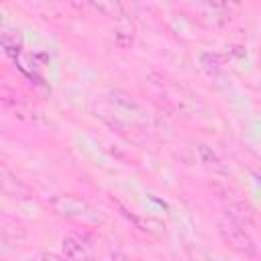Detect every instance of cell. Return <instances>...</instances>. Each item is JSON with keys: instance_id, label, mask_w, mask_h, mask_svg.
<instances>
[{"instance_id": "cell-1", "label": "cell", "mask_w": 261, "mask_h": 261, "mask_svg": "<svg viewBox=\"0 0 261 261\" xmlns=\"http://www.w3.org/2000/svg\"><path fill=\"white\" fill-rule=\"evenodd\" d=\"M51 208L59 216L69 218L84 226H100L106 220L98 208L90 206L88 202H84L75 196H55V198H51Z\"/></svg>"}, {"instance_id": "cell-2", "label": "cell", "mask_w": 261, "mask_h": 261, "mask_svg": "<svg viewBox=\"0 0 261 261\" xmlns=\"http://www.w3.org/2000/svg\"><path fill=\"white\" fill-rule=\"evenodd\" d=\"M218 232L222 237V241L237 253L245 255V257H255L257 255V245L251 237L249 230L241 228L239 224L230 222L228 218H220L218 220Z\"/></svg>"}, {"instance_id": "cell-3", "label": "cell", "mask_w": 261, "mask_h": 261, "mask_svg": "<svg viewBox=\"0 0 261 261\" xmlns=\"http://www.w3.org/2000/svg\"><path fill=\"white\" fill-rule=\"evenodd\" d=\"M0 194H4L10 200H18V202H27L33 198L31 188L4 161H0Z\"/></svg>"}, {"instance_id": "cell-4", "label": "cell", "mask_w": 261, "mask_h": 261, "mask_svg": "<svg viewBox=\"0 0 261 261\" xmlns=\"http://www.w3.org/2000/svg\"><path fill=\"white\" fill-rule=\"evenodd\" d=\"M61 253H63V261H92L94 257L92 245L88 243V239L75 232H69L63 237Z\"/></svg>"}, {"instance_id": "cell-5", "label": "cell", "mask_w": 261, "mask_h": 261, "mask_svg": "<svg viewBox=\"0 0 261 261\" xmlns=\"http://www.w3.org/2000/svg\"><path fill=\"white\" fill-rule=\"evenodd\" d=\"M224 218H228L230 222L239 224V226L245 228V230L255 228V224H257L255 210H253V206L247 204V202H230V204L226 206Z\"/></svg>"}, {"instance_id": "cell-6", "label": "cell", "mask_w": 261, "mask_h": 261, "mask_svg": "<svg viewBox=\"0 0 261 261\" xmlns=\"http://www.w3.org/2000/svg\"><path fill=\"white\" fill-rule=\"evenodd\" d=\"M92 8L100 10L104 16H112V18H118V20L124 16V8L118 2H98V4H92Z\"/></svg>"}, {"instance_id": "cell-7", "label": "cell", "mask_w": 261, "mask_h": 261, "mask_svg": "<svg viewBox=\"0 0 261 261\" xmlns=\"http://www.w3.org/2000/svg\"><path fill=\"white\" fill-rule=\"evenodd\" d=\"M0 41L10 55H14V49H16V53H20V49H22V39H20L18 31H6Z\"/></svg>"}, {"instance_id": "cell-8", "label": "cell", "mask_w": 261, "mask_h": 261, "mask_svg": "<svg viewBox=\"0 0 261 261\" xmlns=\"http://www.w3.org/2000/svg\"><path fill=\"white\" fill-rule=\"evenodd\" d=\"M31 261H63V259L57 257V255H53V253H39V255L33 257Z\"/></svg>"}, {"instance_id": "cell-9", "label": "cell", "mask_w": 261, "mask_h": 261, "mask_svg": "<svg viewBox=\"0 0 261 261\" xmlns=\"http://www.w3.org/2000/svg\"><path fill=\"white\" fill-rule=\"evenodd\" d=\"M0 24H2V12H0Z\"/></svg>"}]
</instances>
